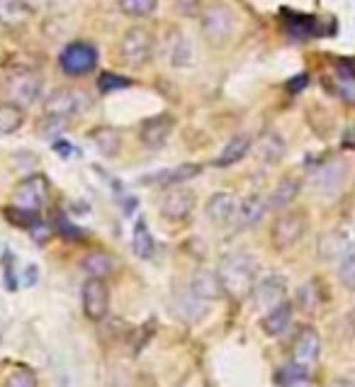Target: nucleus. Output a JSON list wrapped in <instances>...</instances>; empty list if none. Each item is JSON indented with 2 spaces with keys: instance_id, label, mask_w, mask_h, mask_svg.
I'll use <instances>...</instances> for the list:
<instances>
[{
  "instance_id": "1",
  "label": "nucleus",
  "mask_w": 355,
  "mask_h": 387,
  "mask_svg": "<svg viewBox=\"0 0 355 387\" xmlns=\"http://www.w3.org/2000/svg\"><path fill=\"white\" fill-rule=\"evenodd\" d=\"M222 280L224 293H229L231 298L244 300L253 293L256 288V278H258V263L251 254L246 251H231L222 258L219 271H217Z\"/></svg>"
},
{
  "instance_id": "2",
  "label": "nucleus",
  "mask_w": 355,
  "mask_h": 387,
  "mask_svg": "<svg viewBox=\"0 0 355 387\" xmlns=\"http://www.w3.org/2000/svg\"><path fill=\"white\" fill-rule=\"evenodd\" d=\"M200 27H202V37L207 39L209 47H224L236 32V17L229 5L212 3L202 10Z\"/></svg>"
},
{
  "instance_id": "3",
  "label": "nucleus",
  "mask_w": 355,
  "mask_h": 387,
  "mask_svg": "<svg viewBox=\"0 0 355 387\" xmlns=\"http://www.w3.org/2000/svg\"><path fill=\"white\" fill-rule=\"evenodd\" d=\"M156 37L148 27H129L119 39V59L131 68H141L153 59Z\"/></svg>"
},
{
  "instance_id": "4",
  "label": "nucleus",
  "mask_w": 355,
  "mask_h": 387,
  "mask_svg": "<svg viewBox=\"0 0 355 387\" xmlns=\"http://www.w3.org/2000/svg\"><path fill=\"white\" fill-rule=\"evenodd\" d=\"M39 90H42V76L32 68L13 71L5 81V93L17 107H30L39 98Z\"/></svg>"
},
{
  "instance_id": "5",
  "label": "nucleus",
  "mask_w": 355,
  "mask_h": 387,
  "mask_svg": "<svg viewBox=\"0 0 355 387\" xmlns=\"http://www.w3.org/2000/svg\"><path fill=\"white\" fill-rule=\"evenodd\" d=\"M49 197V183L44 175L34 173V175H27L22 178L17 187L13 190V207L22 209V212H32L37 214L39 209L44 207Z\"/></svg>"
},
{
  "instance_id": "6",
  "label": "nucleus",
  "mask_w": 355,
  "mask_h": 387,
  "mask_svg": "<svg viewBox=\"0 0 355 387\" xmlns=\"http://www.w3.org/2000/svg\"><path fill=\"white\" fill-rule=\"evenodd\" d=\"M59 66L66 76H88L97 66V51L85 42H71L61 49Z\"/></svg>"
},
{
  "instance_id": "7",
  "label": "nucleus",
  "mask_w": 355,
  "mask_h": 387,
  "mask_svg": "<svg viewBox=\"0 0 355 387\" xmlns=\"http://www.w3.org/2000/svg\"><path fill=\"white\" fill-rule=\"evenodd\" d=\"M319 356H322V339H319V332L312 327H302L297 332L295 341H292V366H297L300 371L309 373L314 366H317Z\"/></svg>"
},
{
  "instance_id": "8",
  "label": "nucleus",
  "mask_w": 355,
  "mask_h": 387,
  "mask_svg": "<svg viewBox=\"0 0 355 387\" xmlns=\"http://www.w3.org/2000/svg\"><path fill=\"white\" fill-rule=\"evenodd\" d=\"M307 234L305 212H283L273 224V246L278 251H288Z\"/></svg>"
},
{
  "instance_id": "9",
  "label": "nucleus",
  "mask_w": 355,
  "mask_h": 387,
  "mask_svg": "<svg viewBox=\"0 0 355 387\" xmlns=\"http://www.w3.org/2000/svg\"><path fill=\"white\" fill-rule=\"evenodd\" d=\"M81 302L88 320L93 322L105 320L107 312H110V290H107L105 280H100V278H88L81 290Z\"/></svg>"
},
{
  "instance_id": "10",
  "label": "nucleus",
  "mask_w": 355,
  "mask_h": 387,
  "mask_svg": "<svg viewBox=\"0 0 355 387\" xmlns=\"http://www.w3.org/2000/svg\"><path fill=\"white\" fill-rule=\"evenodd\" d=\"M88 102L90 100L85 93L61 88V90H54V93L47 98V102H44V115L56 117V119H68L71 115H76L78 110H83Z\"/></svg>"
},
{
  "instance_id": "11",
  "label": "nucleus",
  "mask_w": 355,
  "mask_h": 387,
  "mask_svg": "<svg viewBox=\"0 0 355 387\" xmlns=\"http://www.w3.org/2000/svg\"><path fill=\"white\" fill-rule=\"evenodd\" d=\"M253 298H256L258 310L266 315V312H271L283 302H288V280H285L283 276H275V273L273 276L261 278L253 288Z\"/></svg>"
},
{
  "instance_id": "12",
  "label": "nucleus",
  "mask_w": 355,
  "mask_h": 387,
  "mask_svg": "<svg viewBox=\"0 0 355 387\" xmlns=\"http://www.w3.org/2000/svg\"><path fill=\"white\" fill-rule=\"evenodd\" d=\"M195 209V192L190 187H168L161 200V214L168 222H185Z\"/></svg>"
},
{
  "instance_id": "13",
  "label": "nucleus",
  "mask_w": 355,
  "mask_h": 387,
  "mask_svg": "<svg viewBox=\"0 0 355 387\" xmlns=\"http://www.w3.org/2000/svg\"><path fill=\"white\" fill-rule=\"evenodd\" d=\"M173 127H175V119L163 112V115L144 119V122H141V129H139V136L148 149H161L165 141H168Z\"/></svg>"
},
{
  "instance_id": "14",
  "label": "nucleus",
  "mask_w": 355,
  "mask_h": 387,
  "mask_svg": "<svg viewBox=\"0 0 355 387\" xmlns=\"http://www.w3.org/2000/svg\"><path fill=\"white\" fill-rule=\"evenodd\" d=\"M353 254V239L341 229L324 231L319 236V256L324 261H343Z\"/></svg>"
},
{
  "instance_id": "15",
  "label": "nucleus",
  "mask_w": 355,
  "mask_h": 387,
  "mask_svg": "<svg viewBox=\"0 0 355 387\" xmlns=\"http://www.w3.org/2000/svg\"><path fill=\"white\" fill-rule=\"evenodd\" d=\"M343 180H346V163L343 161H329L314 170V187L322 195H336L343 187Z\"/></svg>"
},
{
  "instance_id": "16",
  "label": "nucleus",
  "mask_w": 355,
  "mask_h": 387,
  "mask_svg": "<svg viewBox=\"0 0 355 387\" xmlns=\"http://www.w3.org/2000/svg\"><path fill=\"white\" fill-rule=\"evenodd\" d=\"M190 295L200 302H214L224 295V288H222V280L217 273L212 271H197L192 273L190 278Z\"/></svg>"
},
{
  "instance_id": "17",
  "label": "nucleus",
  "mask_w": 355,
  "mask_h": 387,
  "mask_svg": "<svg viewBox=\"0 0 355 387\" xmlns=\"http://www.w3.org/2000/svg\"><path fill=\"white\" fill-rule=\"evenodd\" d=\"M202 173V166L197 163H182V166H173V168H165V170H158V173L148 175L146 183H153V185H161V187H178L187 180L197 178Z\"/></svg>"
},
{
  "instance_id": "18",
  "label": "nucleus",
  "mask_w": 355,
  "mask_h": 387,
  "mask_svg": "<svg viewBox=\"0 0 355 387\" xmlns=\"http://www.w3.org/2000/svg\"><path fill=\"white\" fill-rule=\"evenodd\" d=\"M204 212H207L209 222L214 224H229L239 212V202L231 192H214L204 205Z\"/></svg>"
},
{
  "instance_id": "19",
  "label": "nucleus",
  "mask_w": 355,
  "mask_h": 387,
  "mask_svg": "<svg viewBox=\"0 0 355 387\" xmlns=\"http://www.w3.org/2000/svg\"><path fill=\"white\" fill-rule=\"evenodd\" d=\"M34 8L30 0H0V25L17 30L32 17Z\"/></svg>"
},
{
  "instance_id": "20",
  "label": "nucleus",
  "mask_w": 355,
  "mask_h": 387,
  "mask_svg": "<svg viewBox=\"0 0 355 387\" xmlns=\"http://www.w3.org/2000/svg\"><path fill=\"white\" fill-rule=\"evenodd\" d=\"M302 190V180L295 178V175H285L278 185H275L271 200H268V207L275 209V212H288V207L297 200Z\"/></svg>"
},
{
  "instance_id": "21",
  "label": "nucleus",
  "mask_w": 355,
  "mask_h": 387,
  "mask_svg": "<svg viewBox=\"0 0 355 387\" xmlns=\"http://www.w3.org/2000/svg\"><path fill=\"white\" fill-rule=\"evenodd\" d=\"M292 310H295V307H292V302L288 300V302L275 307V310L266 312L263 320H261L263 332H266L268 337H283V334L288 332L290 322H292Z\"/></svg>"
},
{
  "instance_id": "22",
  "label": "nucleus",
  "mask_w": 355,
  "mask_h": 387,
  "mask_svg": "<svg viewBox=\"0 0 355 387\" xmlns=\"http://www.w3.org/2000/svg\"><path fill=\"white\" fill-rule=\"evenodd\" d=\"M251 149V136L248 134H236V136H231V139L226 141V146L222 149V153L217 156V161H214V166L217 168H229V166H234V163H239L241 158L248 153Z\"/></svg>"
},
{
  "instance_id": "23",
  "label": "nucleus",
  "mask_w": 355,
  "mask_h": 387,
  "mask_svg": "<svg viewBox=\"0 0 355 387\" xmlns=\"http://www.w3.org/2000/svg\"><path fill=\"white\" fill-rule=\"evenodd\" d=\"M268 212V200L263 195H248L239 202L236 219L241 222V227H253L263 219V214Z\"/></svg>"
},
{
  "instance_id": "24",
  "label": "nucleus",
  "mask_w": 355,
  "mask_h": 387,
  "mask_svg": "<svg viewBox=\"0 0 355 387\" xmlns=\"http://www.w3.org/2000/svg\"><path fill=\"white\" fill-rule=\"evenodd\" d=\"M81 266L90 278H100V280H102V278H107L114 271L117 261H114L107 251H90V254H85Z\"/></svg>"
},
{
  "instance_id": "25",
  "label": "nucleus",
  "mask_w": 355,
  "mask_h": 387,
  "mask_svg": "<svg viewBox=\"0 0 355 387\" xmlns=\"http://www.w3.org/2000/svg\"><path fill=\"white\" fill-rule=\"evenodd\" d=\"M256 151H258V156L266 163H275L285 156L288 146H285V139L278 132H266L258 139V144H256Z\"/></svg>"
},
{
  "instance_id": "26",
  "label": "nucleus",
  "mask_w": 355,
  "mask_h": 387,
  "mask_svg": "<svg viewBox=\"0 0 355 387\" xmlns=\"http://www.w3.org/2000/svg\"><path fill=\"white\" fill-rule=\"evenodd\" d=\"M90 139H93L95 149L102 153V156L112 158L117 156L119 149H122V136H119V132L114 127H100L95 129L93 134H90Z\"/></svg>"
},
{
  "instance_id": "27",
  "label": "nucleus",
  "mask_w": 355,
  "mask_h": 387,
  "mask_svg": "<svg viewBox=\"0 0 355 387\" xmlns=\"http://www.w3.org/2000/svg\"><path fill=\"white\" fill-rule=\"evenodd\" d=\"M131 249H134V254L139 256V258H153V254H156V241H153L151 231H148L146 222L139 219L134 227V239H131Z\"/></svg>"
},
{
  "instance_id": "28",
  "label": "nucleus",
  "mask_w": 355,
  "mask_h": 387,
  "mask_svg": "<svg viewBox=\"0 0 355 387\" xmlns=\"http://www.w3.org/2000/svg\"><path fill=\"white\" fill-rule=\"evenodd\" d=\"M22 124H25V110L13 102H3L0 105V134H13Z\"/></svg>"
},
{
  "instance_id": "29",
  "label": "nucleus",
  "mask_w": 355,
  "mask_h": 387,
  "mask_svg": "<svg viewBox=\"0 0 355 387\" xmlns=\"http://www.w3.org/2000/svg\"><path fill=\"white\" fill-rule=\"evenodd\" d=\"M297 305H300V310L305 312V315H314V312L319 310L322 295H319L317 283H307V285L300 288V293H297Z\"/></svg>"
},
{
  "instance_id": "30",
  "label": "nucleus",
  "mask_w": 355,
  "mask_h": 387,
  "mask_svg": "<svg viewBox=\"0 0 355 387\" xmlns=\"http://www.w3.org/2000/svg\"><path fill=\"white\" fill-rule=\"evenodd\" d=\"M192 51H190V42H187L182 34H173L170 37V64L173 66H185L190 61Z\"/></svg>"
},
{
  "instance_id": "31",
  "label": "nucleus",
  "mask_w": 355,
  "mask_h": 387,
  "mask_svg": "<svg viewBox=\"0 0 355 387\" xmlns=\"http://www.w3.org/2000/svg\"><path fill=\"white\" fill-rule=\"evenodd\" d=\"M158 0H119V10L129 17H148L156 10Z\"/></svg>"
},
{
  "instance_id": "32",
  "label": "nucleus",
  "mask_w": 355,
  "mask_h": 387,
  "mask_svg": "<svg viewBox=\"0 0 355 387\" xmlns=\"http://www.w3.org/2000/svg\"><path fill=\"white\" fill-rule=\"evenodd\" d=\"M127 85H131V81H129V78H124V76H119V73L105 71V73H100V78H97V88H100L102 93L122 90V88H127Z\"/></svg>"
},
{
  "instance_id": "33",
  "label": "nucleus",
  "mask_w": 355,
  "mask_h": 387,
  "mask_svg": "<svg viewBox=\"0 0 355 387\" xmlns=\"http://www.w3.org/2000/svg\"><path fill=\"white\" fill-rule=\"evenodd\" d=\"M339 280H341V285L346 288V290L355 293V251L348 256V258L341 261V266H339Z\"/></svg>"
},
{
  "instance_id": "34",
  "label": "nucleus",
  "mask_w": 355,
  "mask_h": 387,
  "mask_svg": "<svg viewBox=\"0 0 355 387\" xmlns=\"http://www.w3.org/2000/svg\"><path fill=\"white\" fill-rule=\"evenodd\" d=\"M5 387H37V375L30 368H17V371L8 375Z\"/></svg>"
},
{
  "instance_id": "35",
  "label": "nucleus",
  "mask_w": 355,
  "mask_h": 387,
  "mask_svg": "<svg viewBox=\"0 0 355 387\" xmlns=\"http://www.w3.org/2000/svg\"><path fill=\"white\" fill-rule=\"evenodd\" d=\"M56 229H59L66 239H81L83 236V231L78 229L76 224H71V222H68L66 217H61V214L56 217Z\"/></svg>"
},
{
  "instance_id": "36",
  "label": "nucleus",
  "mask_w": 355,
  "mask_h": 387,
  "mask_svg": "<svg viewBox=\"0 0 355 387\" xmlns=\"http://www.w3.org/2000/svg\"><path fill=\"white\" fill-rule=\"evenodd\" d=\"M197 8H200V0H175V13L180 15H197Z\"/></svg>"
},
{
  "instance_id": "37",
  "label": "nucleus",
  "mask_w": 355,
  "mask_h": 387,
  "mask_svg": "<svg viewBox=\"0 0 355 387\" xmlns=\"http://www.w3.org/2000/svg\"><path fill=\"white\" fill-rule=\"evenodd\" d=\"M339 93L343 95V100H346V102H353V105H355V83L353 81L341 83L339 85Z\"/></svg>"
},
{
  "instance_id": "38",
  "label": "nucleus",
  "mask_w": 355,
  "mask_h": 387,
  "mask_svg": "<svg viewBox=\"0 0 355 387\" xmlns=\"http://www.w3.org/2000/svg\"><path fill=\"white\" fill-rule=\"evenodd\" d=\"M54 151H56V153H61V156H68V153H71V144H68V141H56V144H54Z\"/></svg>"
},
{
  "instance_id": "39",
  "label": "nucleus",
  "mask_w": 355,
  "mask_h": 387,
  "mask_svg": "<svg viewBox=\"0 0 355 387\" xmlns=\"http://www.w3.org/2000/svg\"><path fill=\"white\" fill-rule=\"evenodd\" d=\"M305 85H307V76H297L295 81L290 83V90H295V93H297V90H302Z\"/></svg>"
},
{
  "instance_id": "40",
  "label": "nucleus",
  "mask_w": 355,
  "mask_h": 387,
  "mask_svg": "<svg viewBox=\"0 0 355 387\" xmlns=\"http://www.w3.org/2000/svg\"><path fill=\"white\" fill-rule=\"evenodd\" d=\"M27 285H34V280H37V266H27Z\"/></svg>"
},
{
  "instance_id": "41",
  "label": "nucleus",
  "mask_w": 355,
  "mask_h": 387,
  "mask_svg": "<svg viewBox=\"0 0 355 387\" xmlns=\"http://www.w3.org/2000/svg\"><path fill=\"white\" fill-rule=\"evenodd\" d=\"M331 387H355V380L353 378H341V380H336Z\"/></svg>"
},
{
  "instance_id": "42",
  "label": "nucleus",
  "mask_w": 355,
  "mask_h": 387,
  "mask_svg": "<svg viewBox=\"0 0 355 387\" xmlns=\"http://www.w3.org/2000/svg\"><path fill=\"white\" fill-rule=\"evenodd\" d=\"M348 329H351V332L355 334V307L351 312H348Z\"/></svg>"
},
{
  "instance_id": "43",
  "label": "nucleus",
  "mask_w": 355,
  "mask_h": 387,
  "mask_svg": "<svg viewBox=\"0 0 355 387\" xmlns=\"http://www.w3.org/2000/svg\"><path fill=\"white\" fill-rule=\"evenodd\" d=\"M288 387H309V383H307V380H300V383H292Z\"/></svg>"
}]
</instances>
